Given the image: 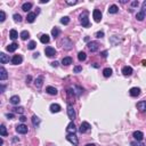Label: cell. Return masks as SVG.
I'll return each instance as SVG.
<instances>
[{
  "mask_svg": "<svg viewBox=\"0 0 146 146\" xmlns=\"http://www.w3.org/2000/svg\"><path fill=\"white\" fill-rule=\"evenodd\" d=\"M34 84H35V87H37L38 89H40L41 87H42V84H43V76L42 75L38 76V78L34 80Z\"/></svg>",
  "mask_w": 146,
  "mask_h": 146,
  "instance_id": "9a60e30c",
  "label": "cell"
},
{
  "mask_svg": "<svg viewBox=\"0 0 146 146\" xmlns=\"http://www.w3.org/2000/svg\"><path fill=\"white\" fill-rule=\"evenodd\" d=\"M72 46H73V43H72V41H71L69 38H65L64 40H63V48H64V49L70 50V49L72 48Z\"/></svg>",
  "mask_w": 146,
  "mask_h": 146,
  "instance_id": "30bf717a",
  "label": "cell"
},
{
  "mask_svg": "<svg viewBox=\"0 0 146 146\" xmlns=\"http://www.w3.org/2000/svg\"><path fill=\"white\" fill-rule=\"evenodd\" d=\"M40 41L42 43H48L50 41V38H49L48 34H41L40 35Z\"/></svg>",
  "mask_w": 146,
  "mask_h": 146,
  "instance_id": "4316f807",
  "label": "cell"
},
{
  "mask_svg": "<svg viewBox=\"0 0 146 146\" xmlns=\"http://www.w3.org/2000/svg\"><path fill=\"white\" fill-rule=\"evenodd\" d=\"M119 11V7L116 5H112V6H110V8H108V13L110 14H116Z\"/></svg>",
  "mask_w": 146,
  "mask_h": 146,
  "instance_id": "83f0119b",
  "label": "cell"
},
{
  "mask_svg": "<svg viewBox=\"0 0 146 146\" xmlns=\"http://www.w3.org/2000/svg\"><path fill=\"white\" fill-rule=\"evenodd\" d=\"M86 146H96V145H95L94 143H89V144H87Z\"/></svg>",
  "mask_w": 146,
  "mask_h": 146,
  "instance_id": "6f0895ef",
  "label": "cell"
},
{
  "mask_svg": "<svg viewBox=\"0 0 146 146\" xmlns=\"http://www.w3.org/2000/svg\"><path fill=\"white\" fill-rule=\"evenodd\" d=\"M16 131H17L18 134H22V135H24V134H26L27 131H29V128H27L25 125L21 123V125H17V126H16Z\"/></svg>",
  "mask_w": 146,
  "mask_h": 146,
  "instance_id": "52a82bcc",
  "label": "cell"
},
{
  "mask_svg": "<svg viewBox=\"0 0 146 146\" xmlns=\"http://www.w3.org/2000/svg\"><path fill=\"white\" fill-rule=\"evenodd\" d=\"M66 3L68 5H75V3H78V1H66Z\"/></svg>",
  "mask_w": 146,
  "mask_h": 146,
  "instance_id": "681fc988",
  "label": "cell"
},
{
  "mask_svg": "<svg viewBox=\"0 0 146 146\" xmlns=\"http://www.w3.org/2000/svg\"><path fill=\"white\" fill-rule=\"evenodd\" d=\"M19 37H21L22 40H26V39L30 38V33L27 32V31H22L21 34H19Z\"/></svg>",
  "mask_w": 146,
  "mask_h": 146,
  "instance_id": "d6a6232c",
  "label": "cell"
},
{
  "mask_svg": "<svg viewBox=\"0 0 146 146\" xmlns=\"http://www.w3.org/2000/svg\"><path fill=\"white\" fill-rule=\"evenodd\" d=\"M142 9H143L142 11L146 13V1H144V2H143V5H142Z\"/></svg>",
  "mask_w": 146,
  "mask_h": 146,
  "instance_id": "ee69618b",
  "label": "cell"
},
{
  "mask_svg": "<svg viewBox=\"0 0 146 146\" xmlns=\"http://www.w3.org/2000/svg\"><path fill=\"white\" fill-rule=\"evenodd\" d=\"M40 2L41 3H47V2H48V0H41Z\"/></svg>",
  "mask_w": 146,
  "mask_h": 146,
  "instance_id": "680465c9",
  "label": "cell"
},
{
  "mask_svg": "<svg viewBox=\"0 0 146 146\" xmlns=\"http://www.w3.org/2000/svg\"><path fill=\"white\" fill-rule=\"evenodd\" d=\"M9 102H10L13 105H18L19 102H21V98H19L18 96H11L10 99H9Z\"/></svg>",
  "mask_w": 146,
  "mask_h": 146,
  "instance_id": "603a6c76",
  "label": "cell"
},
{
  "mask_svg": "<svg viewBox=\"0 0 146 146\" xmlns=\"http://www.w3.org/2000/svg\"><path fill=\"white\" fill-rule=\"evenodd\" d=\"M52 66H53V68H57V66H58V62H57V61L53 62V63H52Z\"/></svg>",
  "mask_w": 146,
  "mask_h": 146,
  "instance_id": "c3c4849f",
  "label": "cell"
},
{
  "mask_svg": "<svg viewBox=\"0 0 146 146\" xmlns=\"http://www.w3.org/2000/svg\"><path fill=\"white\" fill-rule=\"evenodd\" d=\"M61 23L64 25H68L69 23H70V17H68V16L62 17V18H61Z\"/></svg>",
  "mask_w": 146,
  "mask_h": 146,
  "instance_id": "74e56055",
  "label": "cell"
},
{
  "mask_svg": "<svg viewBox=\"0 0 146 146\" xmlns=\"http://www.w3.org/2000/svg\"><path fill=\"white\" fill-rule=\"evenodd\" d=\"M92 17H94L95 22H100V19H102V11L99 10V9H95L94 11H92Z\"/></svg>",
  "mask_w": 146,
  "mask_h": 146,
  "instance_id": "9c48e42d",
  "label": "cell"
},
{
  "mask_svg": "<svg viewBox=\"0 0 146 146\" xmlns=\"http://www.w3.org/2000/svg\"><path fill=\"white\" fill-rule=\"evenodd\" d=\"M82 71V66H74V68H73V72L74 73H79V72H81Z\"/></svg>",
  "mask_w": 146,
  "mask_h": 146,
  "instance_id": "60d3db41",
  "label": "cell"
},
{
  "mask_svg": "<svg viewBox=\"0 0 146 146\" xmlns=\"http://www.w3.org/2000/svg\"><path fill=\"white\" fill-rule=\"evenodd\" d=\"M40 122H41V120L39 119L37 115H33L32 116V125L34 126V127H38V126L40 125Z\"/></svg>",
  "mask_w": 146,
  "mask_h": 146,
  "instance_id": "4dcf8cb0",
  "label": "cell"
},
{
  "mask_svg": "<svg viewBox=\"0 0 146 146\" xmlns=\"http://www.w3.org/2000/svg\"><path fill=\"white\" fill-rule=\"evenodd\" d=\"M0 89H1V92H3V91H5V86H3V84H1V86H0Z\"/></svg>",
  "mask_w": 146,
  "mask_h": 146,
  "instance_id": "db71d44e",
  "label": "cell"
},
{
  "mask_svg": "<svg viewBox=\"0 0 146 146\" xmlns=\"http://www.w3.org/2000/svg\"><path fill=\"white\" fill-rule=\"evenodd\" d=\"M30 81H31V76L29 75V76H27V78H26V83L29 84V83H30Z\"/></svg>",
  "mask_w": 146,
  "mask_h": 146,
  "instance_id": "816d5d0a",
  "label": "cell"
},
{
  "mask_svg": "<svg viewBox=\"0 0 146 146\" xmlns=\"http://www.w3.org/2000/svg\"><path fill=\"white\" fill-rule=\"evenodd\" d=\"M142 64H143L144 66H146V60H143V61H142Z\"/></svg>",
  "mask_w": 146,
  "mask_h": 146,
  "instance_id": "9f6ffc18",
  "label": "cell"
},
{
  "mask_svg": "<svg viewBox=\"0 0 146 146\" xmlns=\"http://www.w3.org/2000/svg\"><path fill=\"white\" fill-rule=\"evenodd\" d=\"M7 78H8L7 71L5 70V68H3V66H1V69H0V80H1V81H3V80H6Z\"/></svg>",
  "mask_w": 146,
  "mask_h": 146,
  "instance_id": "2e32d148",
  "label": "cell"
},
{
  "mask_svg": "<svg viewBox=\"0 0 146 146\" xmlns=\"http://www.w3.org/2000/svg\"><path fill=\"white\" fill-rule=\"evenodd\" d=\"M87 58V55L84 52H79L78 53V60L80 61V62H83V61H86Z\"/></svg>",
  "mask_w": 146,
  "mask_h": 146,
  "instance_id": "1f68e13d",
  "label": "cell"
},
{
  "mask_svg": "<svg viewBox=\"0 0 146 146\" xmlns=\"http://www.w3.org/2000/svg\"><path fill=\"white\" fill-rule=\"evenodd\" d=\"M39 57V53H34L33 54V58H38Z\"/></svg>",
  "mask_w": 146,
  "mask_h": 146,
  "instance_id": "f5cc1de1",
  "label": "cell"
},
{
  "mask_svg": "<svg viewBox=\"0 0 146 146\" xmlns=\"http://www.w3.org/2000/svg\"><path fill=\"white\" fill-rule=\"evenodd\" d=\"M72 89H73V91H74V94H76V96H80V95L83 92V89H82L81 87H79V86H74Z\"/></svg>",
  "mask_w": 146,
  "mask_h": 146,
  "instance_id": "d4e9b609",
  "label": "cell"
},
{
  "mask_svg": "<svg viewBox=\"0 0 146 146\" xmlns=\"http://www.w3.org/2000/svg\"><path fill=\"white\" fill-rule=\"evenodd\" d=\"M75 131H76L75 125H74V122L73 121H71L70 123H69L68 128H66V133L68 134H75Z\"/></svg>",
  "mask_w": 146,
  "mask_h": 146,
  "instance_id": "8fae6325",
  "label": "cell"
},
{
  "mask_svg": "<svg viewBox=\"0 0 146 146\" xmlns=\"http://www.w3.org/2000/svg\"><path fill=\"white\" fill-rule=\"evenodd\" d=\"M136 18H137L138 21H143V19L145 18V13H144V11H138V13L136 14Z\"/></svg>",
  "mask_w": 146,
  "mask_h": 146,
  "instance_id": "d590c367",
  "label": "cell"
},
{
  "mask_svg": "<svg viewBox=\"0 0 146 146\" xmlns=\"http://www.w3.org/2000/svg\"><path fill=\"white\" fill-rule=\"evenodd\" d=\"M90 128H91V126H90L88 122L84 121L81 123V126H80V128H79V131H80L81 134H84V133H87V131H89Z\"/></svg>",
  "mask_w": 146,
  "mask_h": 146,
  "instance_id": "3957f363",
  "label": "cell"
},
{
  "mask_svg": "<svg viewBox=\"0 0 146 146\" xmlns=\"http://www.w3.org/2000/svg\"><path fill=\"white\" fill-rule=\"evenodd\" d=\"M18 48V45H17L16 42H13V43H10L9 46H7V52H9V53H13V52H15L16 49Z\"/></svg>",
  "mask_w": 146,
  "mask_h": 146,
  "instance_id": "44dd1931",
  "label": "cell"
},
{
  "mask_svg": "<svg viewBox=\"0 0 146 146\" xmlns=\"http://www.w3.org/2000/svg\"><path fill=\"white\" fill-rule=\"evenodd\" d=\"M56 53H57L56 49L53 48V47H50V46H48V47L45 48V54H46L48 57H54L55 55H56Z\"/></svg>",
  "mask_w": 146,
  "mask_h": 146,
  "instance_id": "8992f818",
  "label": "cell"
},
{
  "mask_svg": "<svg viewBox=\"0 0 146 146\" xmlns=\"http://www.w3.org/2000/svg\"><path fill=\"white\" fill-rule=\"evenodd\" d=\"M122 74L126 76H129L133 74V68H130V66H123L122 68Z\"/></svg>",
  "mask_w": 146,
  "mask_h": 146,
  "instance_id": "4fadbf2b",
  "label": "cell"
},
{
  "mask_svg": "<svg viewBox=\"0 0 146 146\" xmlns=\"http://www.w3.org/2000/svg\"><path fill=\"white\" fill-rule=\"evenodd\" d=\"M35 47H37V42H35V41H30V42H29V45H27V48L31 49V50H32V49H34Z\"/></svg>",
  "mask_w": 146,
  "mask_h": 146,
  "instance_id": "f35d334b",
  "label": "cell"
},
{
  "mask_svg": "<svg viewBox=\"0 0 146 146\" xmlns=\"http://www.w3.org/2000/svg\"><path fill=\"white\" fill-rule=\"evenodd\" d=\"M131 146H141V145H138L137 143H135V142H133V143H131Z\"/></svg>",
  "mask_w": 146,
  "mask_h": 146,
  "instance_id": "11a10c76",
  "label": "cell"
},
{
  "mask_svg": "<svg viewBox=\"0 0 146 146\" xmlns=\"http://www.w3.org/2000/svg\"><path fill=\"white\" fill-rule=\"evenodd\" d=\"M23 62V57L22 55H14L13 58H11V64L14 65H18Z\"/></svg>",
  "mask_w": 146,
  "mask_h": 146,
  "instance_id": "ba28073f",
  "label": "cell"
},
{
  "mask_svg": "<svg viewBox=\"0 0 146 146\" xmlns=\"http://www.w3.org/2000/svg\"><path fill=\"white\" fill-rule=\"evenodd\" d=\"M88 48H89V50L91 53L97 52L98 48H99V43H98L97 41H91V42L88 43Z\"/></svg>",
  "mask_w": 146,
  "mask_h": 146,
  "instance_id": "5b68a950",
  "label": "cell"
},
{
  "mask_svg": "<svg viewBox=\"0 0 146 146\" xmlns=\"http://www.w3.org/2000/svg\"><path fill=\"white\" fill-rule=\"evenodd\" d=\"M19 120H21V122H25L26 121V118H25L24 115H21L19 116Z\"/></svg>",
  "mask_w": 146,
  "mask_h": 146,
  "instance_id": "7dc6e473",
  "label": "cell"
},
{
  "mask_svg": "<svg viewBox=\"0 0 146 146\" xmlns=\"http://www.w3.org/2000/svg\"><path fill=\"white\" fill-rule=\"evenodd\" d=\"M131 6H133V7H137V6H138V1H133V2H131Z\"/></svg>",
  "mask_w": 146,
  "mask_h": 146,
  "instance_id": "f907efd6",
  "label": "cell"
},
{
  "mask_svg": "<svg viewBox=\"0 0 146 146\" xmlns=\"http://www.w3.org/2000/svg\"><path fill=\"white\" fill-rule=\"evenodd\" d=\"M68 115H69V119H70L71 121H73V120L75 119V111H74L73 106L70 105V104L68 105Z\"/></svg>",
  "mask_w": 146,
  "mask_h": 146,
  "instance_id": "277c9868",
  "label": "cell"
},
{
  "mask_svg": "<svg viewBox=\"0 0 146 146\" xmlns=\"http://www.w3.org/2000/svg\"><path fill=\"white\" fill-rule=\"evenodd\" d=\"M0 135L2 136V137H6V136H7V129H6L5 125L0 126Z\"/></svg>",
  "mask_w": 146,
  "mask_h": 146,
  "instance_id": "836d02e7",
  "label": "cell"
},
{
  "mask_svg": "<svg viewBox=\"0 0 146 146\" xmlns=\"http://www.w3.org/2000/svg\"><path fill=\"white\" fill-rule=\"evenodd\" d=\"M13 112H14V113L23 114V113H24V107H22V106H19V107H14L13 108Z\"/></svg>",
  "mask_w": 146,
  "mask_h": 146,
  "instance_id": "8d00e7d4",
  "label": "cell"
},
{
  "mask_svg": "<svg viewBox=\"0 0 146 146\" xmlns=\"http://www.w3.org/2000/svg\"><path fill=\"white\" fill-rule=\"evenodd\" d=\"M6 118H8V119H13L14 114L13 113H7V114H6Z\"/></svg>",
  "mask_w": 146,
  "mask_h": 146,
  "instance_id": "bcb514c9",
  "label": "cell"
},
{
  "mask_svg": "<svg viewBox=\"0 0 146 146\" xmlns=\"http://www.w3.org/2000/svg\"><path fill=\"white\" fill-rule=\"evenodd\" d=\"M66 139H68L71 144H73V146H78L79 145V139H78V137H76L75 134H68Z\"/></svg>",
  "mask_w": 146,
  "mask_h": 146,
  "instance_id": "7a4b0ae2",
  "label": "cell"
},
{
  "mask_svg": "<svg viewBox=\"0 0 146 146\" xmlns=\"http://www.w3.org/2000/svg\"><path fill=\"white\" fill-rule=\"evenodd\" d=\"M5 19H6V14L3 10H1L0 11V22H3Z\"/></svg>",
  "mask_w": 146,
  "mask_h": 146,
  "instance_id": "b9f144b4",
  "label": "cell"
},
{
  "mask_svg": "<svg viewBox=\"0 0 146 146\" xmlns=\"http://www.w3.org/2000/svg\"><path fill=\"white\" fill-rule=\"evenodd\" d=\"M129 94L130 96H133V97H137L141 95V88H138V87H134L131 89L129 90Z\"/></svg>",
  "mask_w": 146,
  "mask_h": 146,
  "instance_id": "7c38bea8",
  "label": "cell"
},
{
  "mask_svg": "<svg viewBox=\"0 0 146 146\" xmlns=\"http://www.w3.org/2000/svg\"><path fill=\"white\" fill-rule=\"evenodd\" d=\"M31 8H32V3L31 2H24L23 6H22V10L24 11H29Z\"/></svg>",
  "mask_w": 146,
  "mask_h": 146,
  "instance_id": "f546056e",
  "label": "cell"
},
{
  "mask_svg": "<svg viewBox=\"0 0 146 146\" xmlns=\"http://www.w3.org/2000/svg\"><path fill=\"white\" fill-rule=\"evenodd\" d=\"M60 33H61V31H60L58 27H54V29L52 30V35L54 37V38H57V37L60 35Z\"/></svg>",
  "mask_w": 146,
  "mask_h": 146,
  "instance_id": "e575fe53",
  "label": "cell"
},
{
  "mask_svg": "<svg viewBox=\"0 0 146 146\" xmlns=\"http://www.w3.org/2000/svg\"><path fill=\"white\" fill-rule=\"evenodd\" d=\"M46 92L49 95H52V96H55V95L58 94V90L55 88V87H52V86H48L46 88Z\"/></svg>",
  "mask_w": 146,
  "mask_h": 146,
  "instance_id": "5bb4252c",
  "label": "cell"
},
{
  "mask_svg": "<svg viewBox=\"0 0 146 146\" xmlns=\"http://www.w3.org/2000/svg\"><path fill=\"white\" fill-rule=\"evenodd\" d=\"M104 37V32L103 31H98L97 33H96V38H103Z\"/></svg>",
  "mask_w": 146,
  "mask_h": 146,
  "instance_id": "7bdbcfd3",
  "label": "cell"
},
{
  "mask_svg": "<svg viewBox=\"0 0 146 146\" xmlns=\"http://www.w3.org/2000/svg\"><path fill=\"white\" fill-rule=\"evenodd\" d=\"M35 18H37L35 13H29L26 15V22L27 23H33V22L35 21Z\"/></svg>",
  "mask_w": 146,
  "mask_h": 146,
  "instance_id": "e0dca14e",
  "label": "cell"
},
{
  "mask_svg": "<svg viewBox=\"0 0 146 146\" xmlns=\"http://www.w3.org/2000/svg\"><path fill=\"white\" fill-rule=\"evenodd\" d=\"M133 136H134V138H135L136 141H138V142H141L144 138V134L142 133V131H135V133L133 134Z\"/></svg>",
  "mask_w": 146,
  "mask_h": 146,
  "instance_id": "7402d4cb",
  "label": "cell"
},
{
  "mask_svg": "<svg viewBox=\"0 0 146 146\" xmlns=\"http://www.w3.org/2000/svg\"><path fill=\"white\" fill-rule=\"evenodd\" d=\"M9 37H10L11 40H16L17 38H18V33H17L16 30H10V32H9Z\"/></svg>",
  "mask_w": 146,
  "mask_h": 146,
  "instance_id": "f1b7e54d",
  "label": "cell"
},
{
  "mask_svg": "<svg viewBox=\"0 0 146 146\" xmlns=\"http://www.w3.org/2000/svg\"><path fill=\"white\" fill-rule=\"evenodd\" d=\"M14 21L15 22H21L22 21V16L19 15V14H14Z\"/></svg>",
  "mask_w": 146,
  "mask_h": 146,
  "instance_id": "ab89813d",
  "label": "cell"
},
{
  "mask_svg": "<svg viewBox=\"0 0 146 146\" xmlns=\"http://www.w3.org/2000/svg\"><path fill=\"white\" fill-rule=\"evenodd\" d=\"M49 110H50L52 113H58L61 111V105H58V104H52L50 107H49Z\"/></svg>",
  "mask_w": 146,
  "mask_h": 146,
  "instance_id": "d6986e66",
  "label": "cell"
},
{
  "mask_svg": "<svg viewBox=\"0 0 146 146\" xmlns=\"http://www.w3.org/2000/svg\"><path fill=\"white\" fill-rule=\"evenodd\" d=\"M112 73H113V71H112L111 68H106L103 70V75L105 76V78H110V76L112 75Z\"/></svg>",
  "mask_w": 146,
  "mask_h": 146,
  "instance_id": "cb8c5ba5",
  "label": "cell"
},
{
  "mask_svg": "<svg viewBox=\"0 0 146 146\" xmlns=\"http://www.w3.org/2000/svg\"><path fill=\"white\" fill-rule=\"evenodd\" d=\"M92 66H94V68H98V64H97V63H94V64H92Z\"/></svg>",
  "mask_w": 146,
  "mask_h": 146,
  "instance_id": "91938a15",
  "label": "cell"
},
{
  "mask_svg": "<svg viewBox=\"0 0 146 146\" xmlns=\"http://www.w3.org/2000/svg\"><path fill=\"white\" fill-rule=\"evenodd\" d=\"M80 23H81L82 26H84V27H88L90 25L89 18H88V11H83V13L80 15Z\"/></svg>",
  "mask_w": 146,
  "mask_h": 146,
  "instance_id": "6da1fadb",
  "label": "cell"
},
{
  "mask_svg": "<svg viewBox=\"0 0 146 146\" xmlns=\"http://www.w3.org/2000/svg\"><path fill=\"white\" fill-rule=\"evenodd\" d=\"M137 108L141 112H145L146 111V102L145 100H141L137 103Z\"/></svg>",
  "mask_w": 146,
  "mask_h": 146,
  "instance_id": "ac0fdd59",
  "label": "cell"
},
{
  "mask_svg": "<svg viewBox=\"0 0 146 146\" xmlns=\"http://www.w3.org/2000/svg\"><path fill=\"white\" fill-rule=\"evenodd\" d=\"M100 55H102V57L106 58V57H107V52H106V50H104V52H102V53H100Z\"/></svg>",
  "mask_w": 146,
  "mask_h": 146,
  "instance_id": "f6af8a7d",
  "label": "cell"
},
{
  "mask_svg": "<svg viewBox=\"0 0 146 146\" xmlns=\"http://www.w3.org/2000/svg\"><path fill=\"white\" fill-rule=\"evenodd\" d=\"M7 62H9L8 55H6L5 53H0V63L1 64H6Z\"/></svg>",
  "mask_w": 146,
  "mask_h": 146,
  "instance_id": "ffe728a7",
  "label": "cell"
},
{
  "mask_svg": "<svg viewBox=\"0 0 146 146\" xmlns=\"http://www.w3.org/2000/svg\"><path fill=\"white\" fill-rule=\"evenodd\" d=\"M72 62H73V60L71 58V57H64L62 60V64L63 65H65V66H68V65H70V64H72Z\"/></svg>",
  "mask_w": 146,
  "mask_h": 146,
  "instance_id": "484cf974",
  "label": "cell"
}]
</instances>
